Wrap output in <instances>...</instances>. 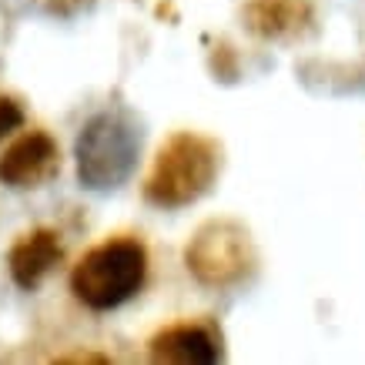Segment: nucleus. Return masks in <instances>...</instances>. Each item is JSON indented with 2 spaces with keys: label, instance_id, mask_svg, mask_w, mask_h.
<instances>
[{
  "label": "nucleus",
  "instance_id": "nucleus-5",
  "mask_svg": "<svg viewBox=\"0 0 365 365\" xmlns=\"http://www.w3.org/2000/svg\"><path fill=\"white\" fill-rule=\"evenodd\" d=\"M61 171V148L47 131L34 128L14 138L0 155V185L14 191L44 188Z\"/></svg>",
  "mask_w": 365,
  "mask_h": 365
},
{
  "label": "nucleus",
  "instance_id": "nucleus-3",
  "mask_svg": "<svg viewBox=\"0 0 365 365\" xmlns=\"http://www.w3.org/2000/svg\"><path fill=\"white\" fill-rule=\"evenodd\" d=\"M148 278V248L131 235H114L88 248L71 268V292L91 312H114L131 302Z\"/></svg>",
  "mask_w": 365,
  "mask_h": 365
},
{
  "label": "nucleus",
  "instance_id": "nucleus-8",
  "mask_svg": "<svg viewBox=\"0 0 365 365\" xmlns=\"http://www.w3.org/2000/svg\"><path fill=\"white\" fill-rule=\"evenodd\" d=\"M245 31L258 41H292L312 31L315 4L312 0H248L242 7Z\"/></svg>",
  "mask_w": 365,
  "mask_h": 365
},
{
  "label": "nucleus",
  "instance_id": "nucleus-10",
  "mask_svg": "<svg viewBox=\"0 0 365 365\" xmlns=\"http://www.w3.org/2000/svg\"><path fill=\"white\" fill-rule=\"evenodd\" d=\"M57 362L61 365H71V362H94V365H108L111 362V359H108V355H101V352H88V349H84V352H67V355H57Z\"/></svg>",
  "mask_w": 365,
  "mask_h": 365
},
{
  "label": "nucleus",
  "instance_id": "nucleus-9",
  "mask_svg": "<svg viewBox=\"0 0 365 365\" xmlns=\"http://www.w3.org/2000/svg\"><path fill=\"white\" fill-rule=\"evenodd\" d=\"M24 128V108L21 101L11 98V94H4L0 98V141H7L14 131H21Z\"/></svg>",
  "mask_w": 365,
  "mask_h": 365
},
{
  "label": "nucleus",
  "instance_id": "nucleus-7",
  "mask_svg": "<svg viewBox=\"0 0 365 365\" xmlns=\"http://www.w3.org/2000/svg\"><path fill=\"white\" fill-rule=\"evenodd\" d=\"M61 258H64L61 235L54 228L41 225V228H31V232L17 235V242L7 252V272H11L17 288L37 292V288L44 285V278L61 265Z\"/></svg>",
  "mask_w": 365,
  "mask_h": 365
},
{
  "label": "nucleus",
  "instance_id": "nucleus-6",
  "mask_svg": "<svg viewBox=\"0 0 365 365\" xmlns=\"http://www.w3.org/2000/svg\"><path fill=\"white\" fill-rule=\"evenodd\" d=\"M148 359L158 365H218L225 359L222 332L211 322H175L151 335Z\"/></svg>",
  "mask_w": 365,
  "mask_h": 365
},
{
  "label": "nucleus",
  "instance_id": "nucleus-1",
  "mask_svg": "<svg viewBox=\"0 0 365 365\" xmlns=\"http://www.w3.org/2000/svg\"><path fill=\"white\" fill-rule=\"evenodd\" d=\"M222 141L205 131L181 128L168 134L144 178V201L161 211H178L201 201L222 175Z\"/></svg>",
  "mask_w": 365,
  "mask_h": 365
},
{
  "label": "nucleus",
  "instance_id": "nucleus-2",
  "mask_svg": "<svg viewBox=\"0 0 365 365\" xmlns=\"http://www.w3.org/2000/svg\"><path fill=\"white\" fill-rule=\"evenodd\" d=\"M141 124L121 108L98 111L74 141V171L81 188L88 191H118L128 185L141 158Z\"/></svg>",
  "mask_w": 365,
  "mask_h": 365
},
{
  "label": "nucleus",
  "instance_id": "nucleus-4",
  "mask_svg": "<svg viewBox=\"0 0 365 365\" xmlns=\"http://www.w3.org/2000/svg\"><path fill=\"white\" fill-rule=\"evenodd\" d=\"M185 268L205 288H235L258 268V248L238 218H208L185 245Z\"/></svg>",
  "mask_w": 365,
  "mask_h": 365
}]
</instances>
